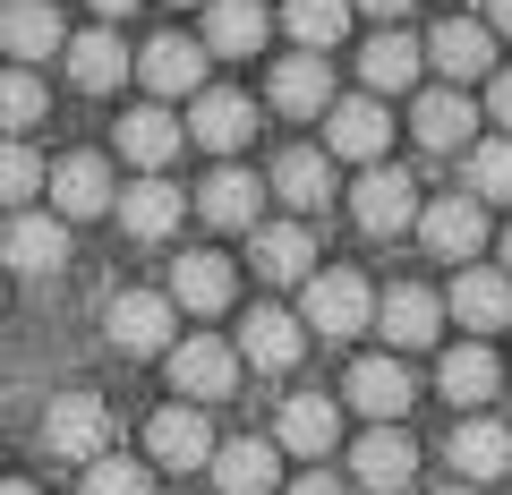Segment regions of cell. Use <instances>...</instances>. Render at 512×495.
Listing matches in <instances>:
<instances>
[{
	"label": "cell",
	"mask_w": 512,
	"mask_h": 495,
	"mask_svg": "<svg viewBox=\"0 0 512 495\" xmlns=\"http://www.w3.org/2000/svg\"><path fill=\"white\" fill-rule=\"evenodd\" d=\"M248 137H256V103H248V94L214 86V94H197V103H188V146H205V154H222V163H231Z\"/></svg>",
	"instance_id": "ac0fdd59"
},
{
	"label": "cell",
	"mask_w": 512,
	"mask_h": 495,
	"mask_svg": "<svg viewBox=\"0 0 512 495\" xmlns=\"http://www.w3.org/2000/svg\"><path fill=\"white\" fill-rule=\"evenodd\" d=\"M128 9H137V0H94V18H128Z\"/></svg>",
	"instance_id": "ee69618b"
},
{
	"label": "cell",
	"mask_w": 512,
	"mask_h": 495,
	"mask_svg": "<svg viewBox=\"0 0 512 495\" xmlns=\"http://www.w3.org/2000/svg\"><path fill=\"white\" fill-rule=\"evenodd\" d=\"M504 427H512V402H504Z\"/></svg>",
	"instance_id": "681fc988"
},
{
	"label": "cell",
	"mask_w": 512,
	"mask_h": 495,
	"mask_svg": "<svg viewBox=\"0 0 512 495\" xmlns=\"http://www.w3.org/2000/svg\"><path fill=\"white\" fill-rule=\"evenodd\" d=\"M0 265H9V274H60V265H69V222L60 214H9Z\"/></svg>",
	"instance_id": "603a6c76"
},
{
	"label": "cell",
	"mask_w": 512,
	"mask_h": 495,
	"mask_svg": "<svg viewBox=\"0 0 512 495\" xmlns=\"http://www.w3.org/2000/svg\"><path fill=\"white\" fill-rule=\"evenodd\" d=\"M444 453H453L461 487H495V478H512V427H504V419H478V410H461Z\"/></svg>",
	"instance_id": "4fadbf2b"
},
{
	"label": "cell",
	"mask_w": 512,
	"mask_h": 495,
	"mask_svg": "<svg viewBox=\"0 0 512 495\" xmlns=\"http://www.w3.org/2000/svg\"><path fill=\"white\" fill-rule=\"evenodd\" d=\"M325 154L333 163H384L393 154V111L376 103V94H350V103H333L325 111Z\"/></svg>",
	"instance_id": "52a82bcc"
},
{
	"label": "cell",
	"mask_w": 512,
	"mask_h": 495,
	"mask_svg": "<svg viewBox=\"0 0 512 495\" xmlns=\"http://www.w3.org/2000/svg\"><path fill=\"white\" fill-rule=\"evenodd\" d=\"M436 495H478V487H436Z\"/></svg>",
	"instance_id": "7dc6e473"
},
{
	"label": "cell",
	"mask_w": 512,
	"mask_h": 495,
	"mask_svg": "<svg viewBox=\"0 0 512 495\" xmlns=\"http://www.w3.org/2000/svg\"><path fill=\"white\" fill-rule=\"evenodd\" d=\"M299 325L325 333V342H342V333H367L376 325V291H367V274H350V265H325V274L299 282Z\"/></svg>",
	"instance_id": "6da1fadb"
},
{
	"label": "cell",
	"mask_w": 512,
	"mask_h": 495,
	"mask_svg": "<svg viewBox=\"0 0 512 495\" xmlns=\"http://www.w3.org/2000/svg\"><path fill=\"white\" fill-rule=\"evenodd\" d=\"M248 265H256V282L299 291V282L316 274V239H308V222H256V231H248Z\"/></svg>",
	"instance_id": "7c38bea8"
},
{
	"label": "cell",
	"mask_w": 512,
	"mask_h": 495,
	"mask_svg": "<svg viewBox=\"0 0 512 495\" xmlns=\"http://www.w3.org/2000/svg\"><path fill=\"white\" fill-rule=\"evenodd\" d=\"M350 478H359L367 495H402L410 478H419V444H410L402 427H367V436L350 444Z\"/></svg>",
	"instance_id": "e0dca14e"
},
{
	"label": "cell",
	"mask_w": 512,
	"mask_h": 495,
	"mask_svg": "<svg viewBox=\"0 0 512 495\" xmlns=\"http://www.w3.org/2000/svg\"><path fill=\"white\" fill-rule=\"evenodd\" d=\"M478 18H487L495 35H512V0H487V9H478Z\"/></svg>",
	"instance_id": "7bdbcfd3"
},
{
	"label": "cell",
	"mask_w": 512,
	"mask_h": 495,
	"mask_svg": "<svg viewBox=\"0 0 512 495\" xmlns=\"http://www.w3.org/2000/svg\"><path fill=\"white\" fill-rule=\"evenodd\" d=\"M180 9H205V0H180Z\"/></svg>",
	"instance_id": "c3c4849f"
},
{
	"label": "cell",
	"mask_w": 512,
	"mask_h": 495,
	"mask_svg": "<svg viewBox=\"0 0 512 495\" xmlns=\"http://www.w3.org/2000/svg\"><path fill=\"white\" fill-rule=\"evenodd\" d=\"M128 69H137V60L120 52V35H111V26H94V35H69V86H77V94H111Z\"/></svg>",
	"instance_id": "d6a6232c"
},
{
	"label": "cell",
	"mask_w": 512,
	"mask_h": 495,
	"mask_svg": "<svg viewBox=\"0 0 512 495\" xmlns=\"http://www.w3.org/2000/svg\"><path fill=\"white\" fill-rule=\"evenodd\" d=\"M111 214H120L128 239H171V231H180V214H188V197L163 180V171H137V180L111 197Z\"/></svg>",
	"instance_id": "d6986e66"
},
{
	"label": "cell",
	"mask_w": 512,
	"mask_h": 495,
	"mask_svg": "<svg viewBox=\"0 0 512 495\" xmlns=\"http://www.w3.org/2000/svg\"><path fill=\"white\" fill-rule=\"evenodd\" d=\"M265 35H274V18H265V0H205V52L214 60H256L265 52Z\"/></svg>",
	"instance_id": "484cf974"
},
{
	"label": "cell",
	"mask_w": 512,
	"mask_h": 495,
	"mask_svg": "<svg viewBox=\"0 0 512 495\" xmlns=\"http://www.w3.org/2000/svg\"><path fill=\"white\" fill-rule=\"evenodd\" d=\"M256 205H265V188H256V171H239V163L205 171V188H197V214L214 222V231H256Z\"/></svg>",
	"instance_id": "f546056e"
},
{
	"label": "cell",
	"mask_w": 512,
	"mask_h": 495,
	"mask_svg": "<svg viewBox=\"0 0 512 495\" xmlns=\"http://www.w3.org/2000/svg\"><path fill=\"white\" fill-rule=\"evenodd\" d=\"M239 367H265V376H282V367H299V350H308V325H299L291 308H248L239 316Z\"/></svg>",
	"instance_id": "9a60e30c"
},
{
	"label": "cell",
	"mask_w": 512,
	"mask_h": 495,
	"mask_svg": "<svg viewBox=\"0 0 512 495\" xmlns=\"http://www.w3.org/2000/svg\"><path fill=\"white\" fill-rule=\"evenodd\" d=\"M487 120L512 137V69H495V77H487Z\"/></svg>",
	"instance_id": "ab89813d"
},
{
	"label": "cell",
	"mask_w": 512,
	"mask_h": 495,
	"mask_svg": "<svg viewBox=\"0 0 512 495\" xmlns=\"http://www.w3.org/2000/svg\"><path fill=\"white\" fill-rule=\"evenodd\" d=\"M163 367H171V393L180 402H231V385H239V350L222 342V333H188V342H171L163 350Z\"/></svg>",
	"instance_id": "3957f363"
},
{
	"label": "cell",
	"mask_w": 512,
	"mask_h": 495,
	"mask_svg": "<svg viewBox=\"0 0 512 495\" xmlns=\"http://www.w3.org/2000/svg\"><path fill=\"white\" fill-rule=\"evenodd\" d=\"M43 188H52L60 222H94V214H111V197H120V180H111L103 154H60V163L43 171Z\"/></svg>",
	"instance_id": "9c48e42d"
},
{
	"label": "cell",
	"mask_w": 512,
	"mask_h": 495,
	"mask_svg": "<svg viewBox=\"0 0 512 495\" xmlns=\"http://www.w3.org/2000/svg\"><path fill=\"white\" fill-rule=\"evenodd\" d=\"M43 453L52 461H103L111 453V402L103 393H60L52 410H43Z\"/></svg>",
	"instance_id": "5b68a950"
},
{
	"label": "cell",
	"mask_w": 512,
	"mask_h": 495,
	"mask_svg": "<svg viewBox=\"0 0 512 495\" xmlns=\"http://www.w3.org/2000/svg\"><path fill=\"white\" fill-rule=\"evenodd\" d=\"M444 316H453L461 333H504L512 325V274H504V265H453Z\"/></svg>",
	"instance_id": "ba28073f"
},
{
	"label": "cell",
	"mask_w": 512,
	"mask_h": 495,
	"mask_svg": "<svg viewBox=\"0 0 512 495\" xmlns=\"http://www.w3.org/2000/svg\"><path fill=\"white\" fill-rule=\"evenodd\" d=\"M419 180H410L402 163H367L359 188H350V222H359L367 239H393V231H419Z\"/></svg>",
	"instance_id": "7a4b0ae2"
},
{
	"label": "cell",
	"mask_w": 512,
	"mask_h": 495,
	"mask_svg": "<svg viewBox=\"0 0 512 495\" xmlns=\"http://www.w3.org/2000/svg\"><path fill=\"white\" fill-rule=\"evenodd\" d=\"M419 69H427V43L419 35H402V26H384V35H367V52H359V77H367V94H410L419 86Z\"/></svg>",
	"instance_id": "f1b7e54d"
},
{
	"label": "cell",
	"mask_w": 512,
	"mask_h": 495,
	"mask_svg": "<svg viewBox=\"0 0 512 495\" xmlns=\"http://www.w3.org/2000/svg\"><path fill=\"white\" fill-rule=\"evenodd\" d=\"M0 495H43V487H26V478H0Z\"/></svg>",
	"instance_id": "f6af8a7d"
},
{
	"label": "cell",
	"mask_w": 512,
	"mask_h": 495,
	"mask_svg": "<svg viewBox=\"0 0 512 495\" xmlns=\"http://www.w3.org/2000/svg\"><path fill=\"white\" fill-rule=\"evenodd\" d=\"M350 0H282V26H291V43L299 52H333V43L350 35Z\"/></svg>",
	"instance_id": "e575fe53"
},
{
	"label": "cell",
	"mask_w": 512,
	"mask_h": 495,
	"mask_svg": "<svg viewBox=\"0 0 512 495\" xmlns=\"http://www.w3.org/2000/svg\"><path fill=\"white\" fill-rule=\"evenodd\" d=\"M419 248H427L436 265H470L478 248H487V205H478L470 188L427 197V205H419Z\"/></svg>",
	"instance_id": "8992f818"
},
{
	"label": "cell",
	"mask_w": 512,
	"mask_h": 495,
	"mask_svg": "<svg viewBox=\"0 0 512 495\" xmlns=\"http://www.w3.org/2000/svg\"><path fill=\"white\" fill-rule=\"evenodd\" d=\"M274 444L299 453V461H325L333 444H342V402H325V393H291L282 419H274Z\"/></svg>",
	"instance_id": "d4e9b609"
},
{
	"label": "cell",
	"mask_w": 512,
	"mask_h": 495,
	"mask_svg": "<svg viewBox=\"0 0 512 495\" xmlns=\"http://www.w3.org/2000/svg\"><path fill=\"white\" fill-rule=\"evenodd\" d=\"M205 60H214V52H205L197 35H154L146 52H137V77H146L154 103H180V94L197 103V94H205Z\"/></svg>",
	"instance_id": "8fae6325"
},
{
	"label": "cell",
	"mask_w": 512,
	"mask_h": 495,
	"mask_svg": "<svg viewBox=\"0 0 512 495\" xmlns=\"http://www.w3.org/2000/svg\"><path fill=\"white\" fill-rule=\"evenodd\" d=\"M504 274H512V222H504Z\"/></svg>",
	"instance_id": "bcb514c9"
},
{
	"label": "cell",
	"mask_w": 512,
	"mask_h": 495,
	"mask_svg": "<svg viewBox=\"0 0 512 495\" xmlns=\"http://www.w3.org/2000/svg\"><path fill=\"white\" fill-rule=\"evenodd\" d=\"M470 129H478V103L461 86H427L419 103H410V137H419L427 154H453V146H470Z\"/></svg>",
	"instance_id": "83f0119b"
},
{
	"label": "cell",
	"mask_w": 512,
	"mask_h": 495,
	"mask_svg": "<svg viewBox=\"0 0 512 495\" xmlns=\"http://www.w3.org/2000/svg\"><path fill=\"white\" fill-rule=\"evenodd\" d=\"M231 291H239V265L222 257V248H188V257L171 265V308H188V316H222Z\"/></svg>",
	"instance_id": "ffe728a7"
},
{
	"label": "cell",
	"mask_w": 512,
	"mask_h": 495,
	"mask_svg": "<svg viewBox=\"0 0 512 495\" xmlns=\"http://www.w3.org/2000/svg\"><path fill=\"white\" fill-rule=\"evenodd\" d=\"M214 487L222 495H274L282 487V444L274 436H231V444H214Z\"/></svg>",
	"instance_id": "7402d4cb"
},
{
	"label": "cell",
	"mask_w": 512,
	"mask_h": 495,
	"mask_svg": "<svg viewBox=\"0 0 512 495\" xmlns=\"http://www.w3.org/2000/svg\"><path fill=\"white\" fill-rule=\"evenodd\" d=\"M376 333H384L393 350H436V333H444V299L419 291V282H393V291L376 299Z\"/></svg>",
	"instance_id": "44dd1931"
},
{
	"label": "cell",
	"mask_w": 512,
	"mask_h": 495,
	"mask_svg": "<svg viewBox=\"0 0 512 495\" xmlns=\"http://www.w3.org/2000/svg\"><path fill=\"white\" fill-rule=\"evenodd\" d=\"M77 495H154V461L103 453V461H86V478H77Z\"/></svg>",
	"instance_id": "8d00e7d4"
},
{
	"label": "cell",
	"mask_w": 512,
	"mask_h": 495,
	"mask_svg": "<svg viewBox=\"0 0 512 495\" xmlns=\"http://www.w3.org/2000/svg\"><path fill=\"white\" fill-rule=\"evenodd\" d=\"M146 461H154V470H205V461H214V427H205V410H197V402L154 410V427H146Z\"/></svg>",
	"instance_id": "2e32d148"
},
{
	"label": "cell",
	"mask_w": 512,
	"mask_h": 495,
	"mask_svg": "<svg viewBox=\"0 0 512 495\" xmlns=\"http://www.w3.org/2000/svg\"><path fill=\"white\" fill-rule=\"evenodd\" d=\"M43 120V77L35 69H0V129L18 137V129H35Z\"/></svg>",
	"instance_id": "f35d334b"
},
{
	"label": "cell",
	"mask_w": 512,
	"mask_h": 495,
	"mask_svg": "<svg viewBox=\"0 0 512 495\" xmlns=\"http://www.w3.org/2000/svg\"><path fill=\"white\" fill-rule=\"evenodd\" d=\"M342 402H350V410H367L376 427H402V419H410V402H419V385H410V367L384 350V359H359V367H350Z\"/></svg>",
	"instance_id": "5bb4252c"
},
{
	"label": "cell",
	"mask_w": 512,
	"mask_h": 495,
	"mask_svg": "<svg viewBox=\"0 0 512 495\" xmlns=\"http://www.w3.org/2000/svg\"><path fill=\"white\" fill-rule=\"evenodd\" d=\"M274 197L291 205L299 222L325 214V197H333V154H325V146H291V154L274 163Z\"/></svg>",
	"instance_id": "4dcf8cb0"
},
{
	"label": "cell",
	"mask_w": 512,
	"mask_h": 495,
	"mask_svg": "<svg viewBox=\"0 0 512 495\" xmlns=\"http://www.w3.org/2000/svg\"><path fill=\"white\" fill-rule=\"evenodd\" d=\"M103 333L120 359H163L171 333H180V308H171V291H120L103 308Z\"/></svg>",
	"instance_id": "277c9868"
},
{
	"label": "cell",
	"mask_w": 512,
	"mask_h": 495,
	"mask_svg": "<svg viewBox=\"0 0 512 495\" xmlns=\"http://www.w3.org/2000/svg\"><path fill=\"white\" fill-rule=\"evenodd\" d=\"M461 188H470L478 205L512 197V137H478V146H470V163H461Z\"/></svg>",
	"instance_id": "d590c367"
},
{
	"label": "cell",
	"mask_w": 512,
	"mask_h": 495,
	"mask_svg": "<svg viewBox=\"0 0 512 495\" xmlns=\"http://www.w3.org/2000/svg\"><path fill=\"white\" fill-rule=\"evenodd\" d=\"M0 52L18 60V69H35V60L69 52V26H60V9H52V0H9V9H0Z\"/></svg>",
	"instance_id": "cb8c5ba5"
},
{
	"label": "cell",
	"mask_w": 512,
	"mask_h": 495,
	"mask_svg": "<svg viewBox=\"0 0 512 495\" xmlns=\"http://www.w3.org/2000/svg\"><path fill=\"white\" fill-rule=\"evenodd\" d=\"M350 9H367V18H384V26H402L410 9H419V0H350Z\"/></svg>",
	"instance_id": "b9f144b4"
},
{
	"label": "cell",
	"mask_w": 512,
	"mask_h": 495,
	"mask_svg": "<svg viewBox=\"0 0 512 495\" xmlns=\"http://www.w3.org/2000/svg\"><path fill=\"white\" fill-rule=\"evenodd\" d=\"M274 111H291V120H325L333 111V60L325 52H291V60H274Z\"/></svg>",
	"instance_id": "4316f807"
},
{
	"label": "cell",
	"mask_w": 512,
	"mask_h": 495,
	"mask_svg": "<svg viewBox=\"0 0 512 495\" xmlns=\"http://www.w3.org/2000/svg\"><path fill=\"white\" fill-rule=\"evenodd\" d=\"M180 146H188V120H171L163 103H146V111L120 120V163H137V171H163Z\"/></svg>",
	"instance_id": "1f68e13d"
},
{
	"label": "cell",
	"mask_w": 512,
	"mask_h": 495,
	"mask_svg": "<svg viewBox=\"0 0 512 495\" xmlns=\"http://www.w3.org/2000/svg\"><path fill=\"white\" fill-rule=\"evenodd\" d=\"M427 69H436L444 86H478V77H495V26L487 18H444L436 35H427Z\"/></svg>",
	"instance_id": "30bf717a"
},
{
	"label": "cell",
	"mask_w": 512,
	"mask_h": 495,
	"mask_svg": "<svg viewBox=\"0 0 512 495\" xmlns=\"http://www.w3.org/2000/svg\"><path fill=\"white\" fill-rule=\"evenodd\" d=\"M43 197V154L26 137H0V205H26Z\"/></svg>",
	"instance_id": "74e56055"
},
{
	"label": "cell",
	"mask_w": 512,
	"mask_h": 495,
	"mask_svg": "<svg viewBox=\"0 0 512 495\" xmlns=\"http://www.w3.org/2000/svg\"><path fill=\"white\" fill-rule=\"evenodd\" d=\"M291 495H350V487H342V470H299Z\"/></svg>",
	"instance_id": "60d3db41"
},
{
	"label": "cell",
	"mask_w": 512,
	"mask_h": 495,
	"mask_svg": "<svg viewBox=\"0 0 512 495\" xmlns=\"http://www.w3.org/2000/svg\"><path fill=\"white\" fill-rule=\"evenodd\" d=\"M436 385H444V402H461V410H478V402H495V350L487 342H461V350H444L436 359Z\"/></svg>",
	"instance_id": "836d02e7"
}]
</instances>
